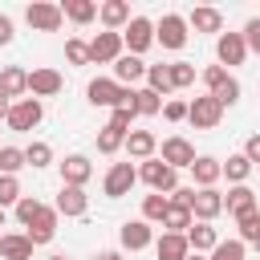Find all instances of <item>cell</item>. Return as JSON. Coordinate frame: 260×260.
<instances>
[{"label":"cell","mask_w":260,"mask_h":260,"mask_svg":"<svg viewBox=\"0 0 260 260\" xmlns=\"http://www.w3.org/2000/svg\"><path fill=\"white\" fill-rule=\"evenodd\" d=\"M85 98L89 106H106V110H122V106H134V89L118 85L114 77H93L85 85Z\"/></svg>","instance_id":"obj_1"},{"label":"cell","mask_w":260,"mask_h":260,"mask_svg":"<svg viewBox=\"0 0 260 260\" xmlns=\"http://www.w3.org/2000/svg\"><path fill=\"white\" fill-rule=\"evenodd\" d=\"M199 77H203L207 93H211V98H215V102H219L223 110L240 102V81H236V77H232V73H228L223 65H207V69H203Z\"/></svg>","instance_id":"obj_2"},{"label":"cell","mask_w":260,"mask_h":260,"mask_svg":"<svg viewBox=\"0 0 260 260\" xmlns=\"http://www.w3.org/2000/svg\"><path fill=\"white\" fill-rule=\"evenodd\" d=\"M138 179H142L150 191H158V195H171V191L179 187V171L167 167L162 158H146V162H138Z\"/></svg>","instance_id":"obj_3"},{"label":"cell","mask_w":260,"mask_h":260,"mask_svg":"<svg viewBox=\"0 0 260 260\" xmlns=\"http://www.w3.org/2000/svg\"><path fill=\"white\" fill-rule=\"evenodd\" d=\"M187 16H179V12H162V20L154 24V45H162V49H171V53H179L183 45H187Z\"/></svg>","instance_id":"obj_4"},{"label":"cell","mask_w":260,"mask_h":260,"mask_svg":"<svg viewBox=\"0 0 260 260\" xmlns=\"http://www.w3.org/2000/svg\"><path fill=\"white\" fill-rule=\"evenodd\" d=\"M187 122H191L195 130H215V126L223 122V106H219L211 93H199V98L187 102Z\"/></svg>","instance_id":"obj_5"},{"label":"cell","mask_w":260,"mask_h":260,"mask_svg":"<svg viewBox=\"0 0 260 260\" xmlns=\"http://www.w3.org/2000/svg\"><path fill=\"white\" fill-rule=\"evenodd\" d=\"M41 118H45L41 98H20V102H12V110H8V130L28 134V130H37V126H41Z\"/></svg>","instance_id":"obj_6"},{"label":"cell","mask_w":260,"mask_h":260,"mask_svg":"<svg viewBox=\"0 0 260 260\" xmlns=\"http://www.w3.org/2000/svg\"><path fill=\"white\" fill-rule=\"evenodd\" d=\"M134 183H138V167H134V162H110V171H106V179H102V191H106L110 199H122V195H130Z\"/></svg>","instance_id":"obj_7"},{"label":"cell","mask_w":260,"mask_h":260,"mask_svg":"<svg viewBox=\"0 0 260 260\" xmlns=\"http://www.w3.org/2000/svg\"><path fill=\"white\" fill-rule=\"evenodd\" d=\"M24 20H28L37 32H57L61 20H65V12H61V4H53V0H37V4L24 8Z\"/></svg>","instance_id":"obj_8"},{"label":"cell","mask_w":260,"mask_h":260,"mask_svg":"<svg viewBox=\"0 0 260 260\" xmlns=\"http://www.w3.org/2000/svg\"><path fill=\"white\" fill-rule=\"evenodd\" d=\"M122 45H126V53L142 57V53L154 45V20H146V16H134V20L122 28Z\"/></svg>","instance_id":"obj_9"},{"label":"cell","mask_w":260,"mask_h":260,"mask_svg":"<svg viewBox=\"0 0 260 260\" xmlns=\"http://www.w3.org/2000/svg\"><path fill=\"white\" fill-rule=\"evenodd\" d=\"M158 150H162V162H167V167H175V171H191V167H195V158H199V154H195V146H191L183 134L162 138V146H158Z\"/></svg>","instance_id":"obj_10"},{"label":"cell","mask_w":260,"mask_h":260,"mask_svg":"<svg viewBox=\"0 0 260 260\" xmlns=\"http://www.w3.org/2000/svg\"><path fill=\"white\" fill-rule=\"evenodd\" d=\"M126 53V45H122V32H98L93 41H89V61L93 65H114L118 57Z\"/></svg>","instance_id":"obj_11"},{"label":"cell","mask_w":260,"mask_h":260,"mask_svg":"<svg viewBox=\"0 0 260 260\" xmlns=\"http://www.w3.org/2000/svg\"><path fill=\"white\" fill-rule=\"evenodd\" d=\"M65 89V77L53 69V65H37L32 73H28V93L32 98H57Z\"/></svg>","instance_id":"obj_12"},{"label":"cell","mask_w":260,"mask_h":260,"mask_svg":"<svg viewBox=\"0 0 260 260\" xmlns=\"http://www.w3.org/2000/svg\"><path fill=\"white\" fill-rule=\"evenodd\" d=\"M118 244H122L126 252H142V248L154 244V228H150L146 219H126V223L118 228Z\"/></svg>","instance_id":"obj_13"},{"label":"cell","mask_w":260,"mask_h":260,"mask_svg":"<svg viewBox=\"0 0 260 260\" xmlns=\"http://www.w3.org/2000/svg\"><path fill=\"white\" fill-rule=\"evenodd\" d=\"M248 57V45H244V32H219L215 37V61L228 69V65H244Z\"/></svg>","instance_id":"obj_14"},{"label":"cell","mask_w":260,"mask_h":260,"mask_svg":"<svg viewBox=\"0 0 260 260\" xmlns=\"http://www.w3.org/2000/svg\"><path fill=\"white\" fill-rule=\"evenodd\" d=\"M57 167H61V187H85L93 175V162L85 154H65Z\"/></svg>","instance_id":"obj_15"},{"label":"cell","mask_w":260,"mask_h":260,"mask_svg":"<svg viewBox=\"0 0 260 260\" xmlns=\"http://www.w3.org/2000/svg\"><path fill=\"white\" fill-rule=\"evenodd\" d=\"M114 81L126 85V89H134L138 81H146V61L134 57V53H122V57L114 61Z\"/></svg>","instance_id":"obj_16"},{"label":"cell","mask_w":260,"mask_h":260,"mask_svg":"<svg viewBox=\"0 0 260 260\" xmlns=\"http://www.w3.org/2000/svg\"><path fill=\"white\" fill-rule=\"evenodd\" d=\"M57 215H65V219H81L85 211H89V195H85V187H61V195H57Z\"/></svg>","instance_id":"obj_17"},{"label":"cell","mask_w":260,"mask_h":260,"mask_svg":"<svg viewBox=\"0 0 260 260\" xmlns=\"http://www.w3.org/2000/svg\"><path fill=\"white\" fill-rule=\"evenodd\" d=\"M191 215L199 219V223H211L215 215H223V195L215 191V187H195V203H191Z\"/></svg>","instance_id":"obj_18"},{"label":"cell","mask_w":260,"mask_h":260,"mask_svg":"<svg viewBox=\"0 0 260 260\" xmlns=\"http://www.w3.org/2000/svg\"><path fill=\"white\" fill-rule=\"evenodd\" d=\"M223 211H228L232 219H240V215H248V211H260V199H256V191H252L248 183H240V187H232V191L223 195Z\"/></svg>","instance_id":"obj_19"},{"label":"cell","mask_w":260,"mask_h":260,"mask_svg":"<svg viewBox=\"0 0 260 260\" xmlns=\"http://www.w3.org/2000/svg\"><path fill=\"white\" fill-rule=\"evenodd\" d=\"M0 93H8L12 102L28 98V69H20V65H4V69H0Z\"/></svg>","instance_id":"obj_20"},{"label":"cell","mask_w":260,"mask_h":260,"mask_svg":"<svg viewBox=\"0 0 260 260\" xmlns=\"http://www.w3.org/2000/svg\"><path fill=\"white\" fill-rule=\"evenodd\" d=\"M32 240L24 232H4L0 236V260H32Z\"/></svg>","instance_id":"obj_21"},{"label":"cell","mask_w":260,"mask_h":260,"mask_svg":"<svg viewBox=\"0 0 260 260\" xmlns=\"http://www.w3.org/2000/svg\"><path fill=\"white\" fill-rule=\"evenodd\" d=\"M154 256H158V260H187V256H191V244H187V236H179V232H162V236L154 240Z\"/></svg>","instance_id":"obj_22"},{"label":"cell","mask_w":260,"mask_h":260,"mask_svg":"<svg viewBox=\"0 0 260 260\" xmlns=\"http://www.w3.org/2000/svg\"><path fill=\"white\" fill-rule=\"evenodd\" d=\"M98 20H102L110 32H122L134 16H130V4H126V0H106V4L98 8Z\"/></svg>","instance_id":"obj_23"},{"label":"cell","mask_w":260,"mask_h":260,"mask_svg":"<svg viewBox=\"0 0 260 260\" xmlns=\"http://www.w3.org/2000/svg\"><path fill=\"white\" fill-rule=\"evenodd\" d=\"M154 150H158L154 130H130V134H126V154H130V158L146 162V158H154Z\"/></svg>","instance_id":"obj_24"},{"label":"cell","mask_w":260,"mask_h":260,"mask_svg":"<svg viewBox=\"0 0 260 260\" xmlns=\"http://www.w3.org/2000/svg\"><path fill=\"white\" fill-rule=\"evenodd\" d=\"M191 179H195V187L203 191V187H215L219 179H223V162L219 158H211V154H199L195 158V167H191Z\"/></svg>","instance_id":"obj_25"},{"label":"cell","mask_w":260,"mask_h":260,"mask_svg":"<svg viewBox=\"0 0 260 260\" xmlns=\"http://www.w3.org/2000/svg\"><path fill=\"white\" fill-rule=\"evenodd\" d=\"M187 244H191V252H199V256H211L215 252V244H219V232L211 228V223H191L187 228Z\"/></svg>","instance_id":"obj_26"},{"label":"cell","mask_w":260,"mask_h":260,"mask_svg":"<svg viewBox=\"0 0 260 260\" xmlns=\"http://www.w3.org/2000/svg\"><path fill=\"white\" fill-rule=\"evenodd\" d=\"M24 236H28L37 248H41V244H49V240L57 236V207H45V211H41V219H32V223L24 228Z\"/></svg>","instance_id":"obj_27"},{"label":"cell","mask_w":260,"mask_h":260,"mask_svg":"<svg viewBox=\"0 0 260 260\" xmlns=\"http://www.w3.org/2000/svg\"><path fill=\"white\" fill-rule=\"evenodd\" d=\"M187 28H195V32H223V12L219 8H191V16H187Z\"/></svg>","instance_id":"obj_28"},{"label":"cell","mask_w":260,"mask_h":260,"mask_svg":"<svg viewBox=\"0 0 260 260\" xmlns=\"http://www.w3.org/2000/svg\"><path fill=\"white\" fill-rule=\"evenodd\" d=\"M98 8H102V4H93V0H65V4H61L65 20H73V24H89V20H98Z\"/></svg>","instance_id":"obj_29"},{"label":"cell","mask_w":260,"mask_h":260,"mask_svg":"<svg viewBox=\"0 0 260 260\" xmlns=\"http://www.w3.org/2000/svg\"><path fill=\"white\" fill-rule=\"evenodd\" d=\"M146 89H154V93L167 102V93H175V85H171V65H146Z\"/></svg>","instance_id":"obj_30"},{"label":"cell","mask_w":260,"mask_h":260,"mask_svg":"<svg viewBox=\"0 0 260 260\" xmlns=\"http://www.w3.org/2000/svg\"><path fill=\"white\" fill-rule=\"evenodd\" d=\"M134 114L138 118H154V114H162V98L154 93V89H134Z\"/></svg>","instance_id":"obj_31"},{"label":"cell","mask_w":260,"mask_h":260,"mask_svg":"<svg viewBox=\"0 0 260 260\" xmlns=\"http://www.w3.org/2000/svg\"><path fill=\"white\" fill-rule=\"evenodd\" d=\"M248 175H252V162L244 158V150H240V154H228V162H223V179H228L232 187H240V183H248Z\"/></svg>","instance_id":"obj_32"},{"label":"cell","mask_w":260,"mask_h":260,"mask_svg":"<svg viewBox=\"0 0 260 260\" xmlns=\"http://www.w3.org/2000/svg\"><path fill=\"white\" fill-rule=\"evenodd\" d=\"M122 146H126V134H122V130H114V126L106 122V126L98 130V154H118Z\"/></svg>","instance_id":"obj_33"},{"label":"cell","mask_w":260,"mask_h":260,"mask_svg":"<svg viewBox=\"0 0 260 260\" xmlns=\"http://www.w3.org/2000/svg\"><path fill=\"white\" fill-rule=\"evenodd\" d=\"M167 207H171V199H167V195H158V191H150V195L142 199V219H146V223H162Z\"/></svg>","instance_id":"obj_34"},{"label":"cell","mask_w":260,"mask_h":260,"mask_svg":"<svg viewBox=\"0 0 260 260\" xmlns=\"http://www.w3.org/2000/svg\"><path fill=\"white\" fill-rule=\"evenodd\" d=\"M191 223H195V215H191L187 207H175V203H171L167 215H162V228H167V232H179V236H187Z\"/></svg>","instance_id":"obj_35"},{"label":"cell","mask_w":260,"mask_h":260,"mask_svg":"<svg viewBox=\"0 0 260 260\" xmlns=\"http://www.w3.org/2000/svg\"><path fill=\"white\" fill-rule=\"evenodd\" d=\"M236 228H240V236H236V240H244V244H260V211L240 215V219H236Z\"/></svg>","instance_id":"obj_36"},{"label":"cell","mask_w":260,"mask_h":260,"mask_svg":"<svg viewBox=\"0 0 260 260\" xmlns=\"http://www.w3.org/2000/svg\"><path fill=\"white\" fill-rule=\"evenodd\" d=\"M20 199H24L20 179H16V175H0V207H16Z\"/></svg>","instance_id":"obj_37"},{"label":"cell","mask_w":260,"mask_h":260,"mask_svg":"<svg viewBox=\"0 0 260 260\" xmlns=\"http://www.w3.org/2000/svg\"><path fill=\"white\" fill-rule=\"evenodd\" d=\"M244 256H248V244L244 240H219L207 260H244Z\"/></svg>","instance_id":"obj_38"},{"label":"cell","mask_w":260,"mask_h":260,"mask_svg":"<svg viewBox=\"0 0 260 260\" xmlns=\"http://www.w3.org/2000/svg\"><path fill=\"white\" fill-rule=\"evenodd\" d=\"M65 61H69V65H93V61H89V41L69 37V41H65Z\"/></svg>","instance_id":"obj_39"},{"label":"cell","mask_w":260,"mask_h":260,"mask_svg":"<svg viewBox=\"0 0 260 260\" xmlns=\"http://www.w3.org/2000/svg\"><path fill=\"white\" fill-rule=\"evenodd\" d=\"M171 85L175 89H191L195 85V65L191 61H171Z\"/></svg>","instance_id":"obj_40"},{"label":"cell","mask_w":260,"mask_h":260,"mask_svg":"<svg viewBox=\"0 0 260 260\" xmlns=\"http://www.w3.org/2000/svg\"><path fill=\"white\" fill-rule=\"evenodd\" d=\"M45 207H49V203H41L37 195H24V199L16 203V219H20L24 228H28L32 219H41V211H45Z\"/></svg>","instance_id":"obj_41"},{"label":"cell","mask_w":260,"mask_h":260,"mask_svg":"<svg viewBox=\"0 0 260 260\" xmlns=\"http://www.w3.org/2000/svg\"><path fill=\"white\" fill-rule=\"evenodd\" d=\"M24 162L28 167H49L53 162V146L49 142H28L24 146Z\"/></svg>","instance_id":"obj_42"},{"label":"cell","mask_w":260,"mask_h":260,"mask_svg":"<svg viewBox=\"0 0 260 260\" xmlns=\"http://www.w3.org/2000/svg\"><path fill=\"white\" fill-rule=\"evenodd\" d=\"M20 167H28V162H24V150L4 146V150H0V175H16Z\"/></svg>","instance_id":"obj_43"},{"label":"cell","mask_w":260,"mask_h":260,"mask_svg":"<svg viewBox=\"0 0 260 260\" xmlns=\"http://www.w3.org/2000/svg\"><path fill=\"white\" fill-rule=\"evenodd\" d=\"M134 106H122V110H110V126L114 130H122V134H130V126H134Z\"/></svg>","instance_id":"obj_44"},{"label":"cell","mask_w":260,"mask_h":260,"mask_svg":"<svg viewBox=\"0 0 260 260\" xmlns=\"http://www.w3.org/2000/svg\"><path fill=\"white\" fill-rule=\"evenodd\" d=\"M162 118L167 122H187V102L183 98H167L162 102Z\"/></svg>","instance_id":"obj_45"},{"label":"cell","mask_w":260,"mask_h":260,"mask_svg":"<svg viewBox=\"0 0 260 260\" xmlns=\"http://www.w3.org/2000/svg\"><path fill=\"white\" fill-rule=\"evenodd\" d=\"M244 45H248V53H260V16H252L244 24Z\"/></svg>","instance_id":"obj_46"},{"label":"cell","mask_w":260,"mask_h":260,"mask_svg":"<svg viewBox=\"0 0 260 260\" xmlns=\"http://www.w3.org/2000/svg\"><path fill=\"white\" fill-rule=\"evenodd\" d=\"M167 199H171L175 207H187V211H191V203H195V187H175Z\"/></svg>","instance_id":"obj_47"},{"label":"cell","mask_w":260,"mask_h":260,"mask_svg":"<svg viewBox=\"0 0 260 260\" xmlns=\"http://www.w3.org/2000/svg\"><path fill=\"white\" fill-rule=\"evenodd\" d=\"M244 158H248V162H252V167H256V162H260V134H252V138H248V142H244Z\"/></svg>","instance_id":"obj_48"},{"label":"cell","mask_w":260,"mask_h":260,"mask_svg":"<svg viewBox=\"0 0 260 260\" xmlns=\"http://www.w3.org/2000/svg\"><path fill=\"white\" fill-rule=\"evenodd\" d=\"M12 37H16V28H12V16H4V12H0V45H12Z\"/></svg>","instance_id":"obj_49"},{"label":"cell","mask_w":260,"mask_h":260,"mask_svg":"<svg viewBox=\"0 0 260 260\" xmlns=\"http://www.w3.org/2000/svg\"><path fill=\"white\" fill-rule=\"evenodd\" d=\"M8 110H12V98L0 93V122H8Z\"/></svg>","instance_id":"obj_50"},{"label":"cell","mask_w":260,"mask_h":260,"mask_svg":"<svg viewBox=\"0 0 260 260\" xmlns=\"http://www.w3.org/2000/svg\"><path fill=\"white\" fill-rule=\"evenodd\" d=\"M93 260H118V252H98Z\"/></svg>","instance_id":"obj_51"},{"label":"cell","mask_w":260,"mask_h":260,"mask_svg":"<svg viewBox=\"0 0 260 260\" xmlns=\"http://www.w3.org/2000/svg\"><path fill=\"white\" fill-rule=\"evenodd\" d=\"M187 260H207V256H199V252H191V256H187Z\"/></svg>","instance_id":"obj_52"},{"label":"cell","mask_w":260,"mask_h":260,"mask_svg":"<svg viewBox=\"0 0 260 260\" xmlns=\"http://www.w3.org/2000/svg\"><path fill=\"white\" fill-rule=\"evenodd\" d=\"M0 228H4V207H0Z\"/></svg>","instance_id":"obj_53"},{"label":"cell","mask_w":260,"mask_h":260,"mask_svg":"<svg viewBox=\"0 0 260 260\" xmlns=\"http://www.w3.org/2000/svg\"><path fill=\"white\" fill-rule=\"evenodd\" d=\"M49 260H65V256H49Z\"/></svg>","instance_id":"obj_54"},{"label":"cell","mask_w":260,"mask_h":260,"mask_svg":"<svg viewBox=\"0 0 260 260\" xmlns=\"http://www.w3.org/2000/svg\"><path fill=\"white\" fill-rule=\"evenodd\" d=\"M256 252H260V244H256Z\"/></svg>","instance_id":"obj_55"},{"label":"cell","mask_w":260,"mask_h":260,"mask_svg":"<svg viewBox=\"0 0 260 260\" xmlns=\"http://www.w3.org/2000/svg\"><path fill=\"white\" fill-rule=\"evenodd\" d=\"M0 150H4V146H0Z\"/></svg>","instance_id":"obj_56"}]
</instances>
